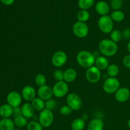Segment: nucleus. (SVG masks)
<instances>
[{"mask_svg": "<svg viewBox=\"0 0 130 130\" xmlns=\"http://www.w3.org/2000/svg\"><path fill=\"white\" fill-rule=\"evenodd\" d=\"M99 50L104 57H112L116 54L118 46L117 43L110 39H104L99 43Z\"/></svg>", "mask_w": 130, "mask_h": 130, "instance_id": "f257e3e1", "label": "nucleus"}, {"mask_svg": "<svg viewBox=\"0 0 130 130\" xmlns=\"http://www.w3.org/2000/svg\"><path fill=\"white\" fill-rule=\"evenodd\" d=\"M96 58L93 53L88 50H81L76 55L77 63L83 68L88 69L95 65Z\"/></svg>", "mask_w": 130, "mask_h": 130, "instance_id": "f03ea898", "label": "nucleus"}, {"mask_svg": "<svg viewBox=\"0 0 130 130\" xmlns=\"http://www.w3.org/2000/svg\"><path fill=\"white\" fill-rule=\"evenodd\" d=\"M98 26L102 32L110 34L114 30V21L109 15L101 16L98 20Z\"/></svg>", "mask_w": 130, "mask_h": 130, "instance_id": "7ed1b4c3", "label": "nucleus"}, {"mask_svg": "<svg viewBox=\"0 0 130 130\" xmlns=\"http://www.w3.org/2000/svg\"><path fill=\"white\" fill-rule=\"evenodd\" d=\"M120 88V82L116 77H109L103 83V90L108 94L115 93Z\"/></svg>", "mask_w": 130, "mask_h": 130, "instance_id": "20e7f679", "label": "nucleus"}, {"mask_svg": "<svg viewBox=\"0 0 130 130\" xmlns=\"http://www.w3.org/2000/svg\"><path fill=\"white\" fill-rule=\"evenodd\" d=\"M54 121V116L52 110L44 109L40 112L38 116V121L43 128H48L50 126Z\"/></svg>", "mask_w": 130, "mask_h": 130, "instance_id": "39448f33", "label": "nucleus"}, {"mask_svg": "<svg viewBox=\"0 0 130 130\" xmlns=\"http://www.w3.org/2000/svg\"><path fill=\"white\" fill-rule=\"evenodd\" d=\"M53 93L55 97L62 98L67 95L69 92V85L64 81H57L54 84L53 88Z\"/></svg>", "mask_w": 130, "mask_h": 130, "instance_id": "423d86ee", "label": "nucleus"}, {"mask_svg": "<svg viewBox=\"0 0 130 130\" xmlns=\"http://www.w3.org/2000/svg\"><path fill=\"white\" fill-rule=\"evenodd\" d=\"M72 29L73 34L79 38H85L89 33V27L85 22H76L72 25Z\"/></svg>", "mask_w": 130, "mask_h": 130, "instance_id": "0eeeda50", "label": "nucleus"}, {"mask_svg": "<svg viewBox=\"0 0 130 130\" xmlns=\"http://www.w3.org/2000/svg\"><path fill=\"white\" fill-rule=\"evenodd\" d=\"M67 105L71 108L72 110H79L82 106V100L77 94L71 93L68 94L66 98Z\"/></svg>", "mask_w": 130, "mask_h": 130, "instance_id": "6e6552de", "label": "nucleus"}, {"mask_svg": "<svg viewBox=\"0 0 130 130\" xmlns=\"http://www.w3.org/2000/svg\"><path fill=\"white\" fill-rule=\"evenodd\" d=\"M102 77V72L96 66H93L87 69L86 71V78L90 83H96L100 80Z\"/></svg>", "mask_w": 130, "mask_h": 130, "instance_id": "1a4fd4ad", "label": "nucleus"}, {"mask_svg": "<svg viewBox=\"0 0 130 130\" xmlns=\"http://www.w3.org/2000/svg\"><path fill=\"white\" fill-rule=\"evenodd\" d=\"M67 61V55L66 52L62 50H58L55 52L52 57V63L56 67H62Z\"/></svg>", "mask_w": 130, "mask_h": 130, "instance_id": "9d476101", "label": "nucleus"}, {"mask_svg": "<svg viewBox=\"0 0 130 130\" xmlns=\"http://www.w3.org/2000/svg\"><path fill=\"white\" fill-rule=\"evenodd\" d=\"M8 104L11 105L12 107H19L22 103V97L21 94L15 91H10L6 96Z\"/></svg>", "mask_w": 130, "mask_h": 130, "instance_id": "9b49d317", "label": "nucleus"}, {"mask_svg": "<svg viewBox=\"0 0 130 130\" xmlns=\"http://www.w3.org/2000/svg\"><path fill=\"white\" fill-rule=\"evenodd\" d=\"M38 97L41 99L42 100L46 101L52 99L53 93L52 88L47 85H44L43 86H39L38 90Z\"/></svg>", "mask_w": 130, "mask_h": 130, "instance_id": "f8f14e48", "label": "nucleus"}, {"mask_svg": "<svg viewBox=\"0 0 130 130\" xmlns=\"http://www.w3.org/2000/svg\"><path fill=\"white\" fill-rule=\"evenodd\" d=\"M21 95L23 99L27 102H31L36 96V91L34 87L30 85L25 86L21 91Z\"/></svg>", "mask_w": 130, "mask_h": 130, "instance_id": "ddd939ff", "label": "nucleus"}, {"mask_svg": "<svg viewBox=\"0 0 130 130\" xmlns=\"http://www.w3.org/2000/svg\"><path fill=\"white\" fill-rule=\"evenodd\" d=\"M115 99L118 102L123 103L126 102L130 97V91L126 87L119 88V90L115 93Z\"/></svg>", "mask_w": 130, "mask_h": 130, "instance_id": "4468645a", "label": "nucleus"}, {"mask_svg": "<svg viewBox=\"0 0 130 130\" xmlns=\"http://www.w3.org/2000/svg\"><path fill=\"white\" fill-rule=\"evenodd\" d=\"M34 111L35 110L33 108L32 105L29 102L25 103L21 106L22 115L27 119L32 118L34 116Z\"/></svg>", "mask_w": 130, "mask_h": 130, "instance_id": "2eb2a0df", "label": "nucleus"}, {"mask_svg": "<svg viewBox=\"0 0 130 130\" xmlns=\"http://www.w3.org/2000/svg\"><path fill=\"white\" fill-rule=\"evenodd\" d=\"M95 10L101 16L107 15L110 11V6L109 4L104 1H100L96 3L95 5Z\"/></svg>", "mask_w": 130, "mask_h": 130, "instance_id": "dca6fc26", "label": "nucleus"}, {"mask_svg": "<svg viewBox=\"0 0 130 130\" xmlns=\"http://www.w3.org/2000/svg\"><path fill=\"white\" fill-rule=\"evenodd\" d=\"M109 62L106 57L104 56H99V57L96 58L95 59V65L99 69L100 71L106 70L109 66Z\"/></svg>", "mask_w": 130, "mask_h": 130, "instance_id": "f3484780", "label": "nucleus"}, {"mask_svg": "<svg viewBox=\"0 0 130 130\" xmlns=\"http://www.w3.org/2000/svg\"><path fill=\"white\" fill-rule=\"evenodd\" d=\"M63 72V81L67 83L74 82L77 77V72L73 68L67 69Z\"/></svg>", "mask_w": 130, "mask_h": 130, "instance_id": "a211bd4d", "label": "nucleus"}, {"mask_svg": "<svg viewBox=\"0 0 130 130\" xmlns=\"http://www.w3.org/2000/svg\"><path fill=\"white\" fill-rule=\"evenodd\" d=\"M104 124L100 118H95L89 123L88 130H103Z\"/></svg>", "mask_w": 130, "mask_h": 130, "instance_id": "6ab92c4d", "label": "nucleus"}, {"mask_svg": "<svg viewBox=\"0 0 130 130\" xmlns=\"http://www.w3.org/2000/svg\"><path fill=\"white\" fill-rule=\"evenodd\" d=\"M13 107L9 104H3L0 106V116L2 118H10L13 115Z\"/></svg>", "mask_w": 130, "mask_h": 130, "instance_id": "aec40b11", "label": "nucleus"}, {"mask_svg": "<svg viewBox=\"0 0 130 130\" xmlns=\"http://www.w3.org/2000/svg\"><path fill=\"white\" fill-rule=\"evenodd\" d=\"M14 128L15 123L10 118H3L0 120V130H13Z\"/></svg>", "mask_w": 130, "mask_h": 130, "instance_id": "412c9836", "label": "nucleus"}, {"mask_svg": "<svg viewBox=\"0 0 130 130\" xmlns=\"http://www.w3.org/2000/svg\"><path fill=\"white\" fill-rule=\"evenodd\" d=\"M30 104L36 111L41 112L45 109V101L39 97H36Z\"/></svg>", "mask_w": 130, "mask_h": 130, "instance_id": "4be33fe9", "label": "nucleus"}, {"mask_svg": "<svg viewBox=\"0 0 130 130\" xmlns=\"http://www.w3.org/2000/svg\"><path fill=\"white\" fill-rule=\"evenodd\" d=\"M86 123L85 121L82 118H77L73 120L71 123V128L72 130H83Z\"/></svg>", "mask_w": 130, "mask_h": 130, "instance_id": "5701e85b", "label": "nucleus"}, {"mask_svg": "<svg viewBox=\"0 0 130 130\" xmlns=\"http://www.w3.org/2000/svg\"><path fill=\"white\" fill-rule=\"evenodd\" d=\"M107 74L110 77H116L119 72V67L116 64L112 63L107 69Z\"/></svg>", "mask_w": 130, "mask_h": 130, "instance_id": "b1692460", "label": "nucleus"}, {"mask_svg": "<svg viewBox=\"0 0 130 130\" xmlns=\"http://www.w3.org/2000/svg\"><path fill=\"white\" fill-rule=\"evenodd\" d=\"M94 2L95 0H78L77 5L81 10H88L93 6Z\"/></svg>", "mask_w": 130, "mask_h": 130, "instance_id": "393cba45", "label": "nucleus"}, {"mask_svg": "<svg viewBox=\"0 0 130 130\" xmlns=\"http://www.w3.org/2000/svg\"><path fill=\"white\" fill-rule=\"evenodd\" d=\"M90 17V14L88 10H81L78 11L77 14V19L79 22H85L89 20Z\"/></svg>", "mask_w": 130, "mask_h": 130, "instance_id": "a878e982", "label": "nucleus"}, {"mask_svg": "<svg viewBox=\"0 0 130 130\" xmlns=\"http://www.w3.org/2000/svg\"><path fill=\"white\" fill-rule=\"evenodd\" d=\"M14 123L16 126L18 128H23L26 126L28 124V120L27 118L24 117L23 116H19L15 117L14 119Z\"/></svg>", "mask_w": 130, "mask_h": 130, "instance_id": "bb28decb", "label": "nucleus"}, {"mask_svg": "<svg viewBox=\"0 0 130 130\" xmlns=\"http://www.w3.org/2000/svg\"><path fill=\"white\" fill-rule=\"evenodd\" d=\"M110 16L113 21L116 22L123 21L124 19V13L119 10L113 11Z\"/></svg>", "mask_w": 130, "mask_h": 130, "instance_id": "cd10ccee", "label": "nucleus"}, {"mask_svg": "<svg viewBox=\"0 0 130 130\" xmlns=\"http://www.w3.org/2000/svg\"><path fill=\"white\" fill-rule=\"evenodd\" d=\"M110 38L112 41L117 43L121 40L123 38V32L119 29H114L110 33Z\"/></svg>", "mask_w": 130, "mask_h": 130, "instance_id": "c85d7f7f", "label": "nucleus"}, {"mask_svg": "<svg viewBox=\"0 0 130 130\" xmlns=\"http://www.w3.org/2000/svg\"><path fill=\"white\" fill-rule=\"evenodd\" d=\"M34 82H35L36 85L39 87V86H41L46 85V78L44 74H38L35 76Z\"/></svg>", "mask_w": 130, "mask_h": 130, "instance_id": "c756f323", "label": "nucleus"}, {"mask_svg": "<svg viewBox=\"0 0 130 130\" xmlns=\"http://www.w3.org/2000/svg\"><path fill=\"white\" fill-rule=\"evenodd\" d=\"M27 130H43V127L41 124L39 123V121H32L29 122L27 125Z\"/></svg>", "mask_w": 130, "mask_h": 130, "instance_id": "7c9ffc66", "label": "nucleus"}, {"mask_svg": "<svg viewBox=\"0 0 130 130\" xmlns=\"http://www.w3.org/2000/svg\"><path fill=\"white\" fill-rule=\"evenodd\" d=\"M57 102L55 100L51 99L50 100L45 101V109H48L50 110H53V109H55L57 107Z\"/></svg>", "mask_w": 130, "mask_h": 130, "instance_id": "2f4dec72", "label": "nucleus"}, {"mask_svg": "<svg viewBox=\"0 0 130 130\" xmlns=\"http://www.w3.org/2000/svg\"><path fill=\"white\" fill-rule=\"evenodd\" d=\"M123 5V0H110V6L114 10H119Z\"/></svg>", "mask_w": 130, "mask_h": 130, "instance_id": "473e14b6", "label": "nucleus"}, {"mask_svg": "<svg viewBox=\"0 0 130 130\" xmlns=\"http://www.w3.org/2000/svg\"><path fill=\"white\" fill-rule=\"evenodd\" d=\"M63 74H64V72L62 70L57 69L53 72V78L57 81H63Z\"/></svg>", "mask_w": 130, "mask_h": 130, "instance_id": "72a5a7b5", "label": "nucleus"}, {"mask_svg": "<svg viewBox=\"0 0 130 130\" xmlns=\"http://www.w3.org/2000/svg\"><path fill=\"white\" fill-rule=\"evenodd\" d=\"M72 110L67 105H63L60 109V113L63 116H68L72 113Z\"/></svg>", "mask_w": 130, "mask_h": 130, "instance_id": "f704fd0d", "label": "nucleus"}, {"mask_svg": "<svg viewBox=\"0 0 130 130\" xmlns=\"http://www.w3.org/2000/svg\"><path fill=\"white\" fill-rule=\"evenodd\" d=\"M123 63L124 67L130 69V54L124 56L123 60Z\"/></svg>", "mask_w": 130, "mask_h": 130, "instance_id": "c9c22d12", "label": "nucleus"}, {"mask_svg": "<svg viewBox=\"0 0 130 130\" xmlns=\"http://www.w3.org/2000/svg\"><path fill=\"white\" fill-rule=\"evenodd\" d=\"M13 115L15 117L19 116H22V112H21V107H13Z\"/></svg>", "mask_w": 130, "mask_h": 130, "instance_id": "e433bc0d", "label": "nucleus"}, {"mask_svg": "<svg viewBox=\"0 0 130 130\" xmlns=\"http://www.w3.org/2000/svg\"><path fill=\"white\" fill-rule=\"evenodd\" d=\"M123 37L126 39L130 38V28H126L123 32Z\"/></svg>", "mask_w": 130, "mask_h": 130, "instance_id": "4c0bfd02", "label": "nucleus"}, {"mask_svg": "<svg viewBox=\"0 0 130 130\" xmlns=\"http://www.w3.org/2000/svg\"><path fill=\"white\" fill-rule=\"evenodd\" d=\"M0 1L5 5H11L13 3L15 0H0Z\"/></svg>", "mask_w": 130, "mask_h": 130, "instance_id": "58836bf2", "label": "nucleus"}, {"mask_svg": "<svg viewBox=\"0 0 130 130\" xmlns=\"http://www.w3.org/2000/svg\"><path fill=\"white\" fill-rule=\"evenodd\" d=\"M127 49H128V52L130 53V41L128 42V44H127Z\"/></svg>", "mask_w": 130, "mask_h": 130, "instance_id": "ea45409f", "label": "nucleus"}, {"mask_svg": "<svg viewBox=\"0 0 130 130\" xmlns=\"http://www.w3.org/2000/svg\"><path fill=\"white\" fill-rule=\"evenodd\" d=\"M128 127H129V128L130 129V119H129V120H128Z\"/></svg>", "mask_w": 130, "mask_h": 130, "instance_id": "a19ab883", "label": "nucleus"}, {"mask_svg": "<svg viewBox=\"0 0 130 130\" xmlns=\"http://www.w3.org/2000/svg\"><path fill=\"white\" fill-rule=\"evenodd\" d=\"M13 130H20V129H19V128H14V129Z\"/></svg>", "mask_w": 130, "mask_h": 130, "instance_id": "79ce46f5", "label": "nucleus"}]
</instances>
